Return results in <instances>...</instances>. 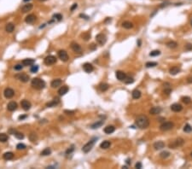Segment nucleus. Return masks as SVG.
I'll use <instances>...</instances> for the list:
<instances>
[{"instance_id": "nucleus-21", "label": "nucleus", "mask_w": 192, "mask_h": 169, "mask_svg": "<svg viewBox=\"0 0 192 169\" xmlns=\"http://www.w3.org/2000/svg\"><path fill=\"white\" fill-rule=\"evenodd\" d=\"M68 90H69L68 86L63 85V86H62V87L60 88L59 90H58V94H59L60 96H64V95L67 94V93Z\"/></svg>"}, {"instance_id": "nucleus-8", "label": "nucleus", "mask_w": 192, "mask_h": 169, "mask_svg": "<svg viewBox=\"0 0 192 169\" xmlns=\"http://www.w3.org/2000/svg\"><path fill=\"white\" fill-rule=\"evenodd\" d=\"M58 56L59 58L62 60L63 62H67L68 60V55H67V52L64 50H60L58 51Z\"/></svg>"}, {"instance_id": "nucleus-63", "label": "nucleus", "mask_w": 192, "mask_h": 169, "mask_svg": "<svg viewBox=\"0 0 192 169\" xmlns=\"http://www.w3.org/2000/svg\"><path fill=\"white\" fill-rule=\"evenodd\" d=\"M191 156H192V153H191Z\"/></svg>"}, {"instance_id": "nucleus-23", "label": "nucleus", "mask_w": 192, "mask_h": 169, "mask_svg": "<svg viewBox=\"0 0 192 169\" xmlns=\"http://www.w3.org/2000/svg\"><path fill=\"white\" fill-rule=\"evenodd\" d=\"M59 103H60V99L58 97H56V98H54L51 102L48 103L47 104H46V106L50 107V108H51V107H56Z\"/></svg>"}, {"instance_id": "nucleus-58", "label": "nucleus", "mask_w": 192, "mask_h": 169, "mask_svg": "<svg viewBox=\"0 0 192 169\" xmlns=\"http://www.w3.org/2000/svg\"><path fill=\"white\" fill-rule=\"evenodd\" d=\"M138 45L139 46H141V40H140V39H138Z\"/></svg>"}, {"instance_id": "nucleus-4", "label": "nucleus", "mask_w": 192, "mask_h": 169, "mask_svg": "<svg viewBox=\"0 0 192 169\" xmlns=\"http://www.w3.org/2000/svg\"><path fill=\"white\" fill-rule=\"evenodd\" d=\"M96 41L99 45H103L107 42V37L103 33H98L96 36Z\"/></svg>"}, {"instance_id": "nucleus-9", "label": "nucleus", "mask_w": 192, "mask_h": 169, "mask_svg": "<svg viewBox=\"0 0 192 169\" xmlns=\"http://www.w3.org/2000/svg\"><path fill=\"white\" fill-rule=\"evenodd\" d=\"M3 95H4V96L6 98L10 99V98H12L14 96H15V91H14V90L11 89V88H6V89L4 90V91H3Z\"/></svg>"}, {"instance_id": "nucleus-51", "label": "nucleus", "mask_w": 192, "mask_h": 169, "mask_svg": "<svg viewBox=\"0 0 192 169\" xmlns=\"http://www.w3.org/2000/svg\"><path fill=\"white\" fill-rule=\"evenodd\" d=\"M77 8H78V4H77V3H74V4H73L72 6H71L70 10H71V11H74V10H75V9H77Z\"/></svg>"}, {"instance_id": "nucleus-59", "label": "nucleus", "mask_w": 192, "mask_h": 169, "mask_svg": "<svg viewBox=\"0 0 192 169\" xmlns=\"http://www.w3.org/2000/svg\"><path fill=\"white\" fill-rule=\"evenodd\" d=\"M127 165L131 164V162H130V159H127Z\"/></svg>"}, {"instance_id": "nucleus-13", "label": "nucleus", "mask_w": 192, "mask_h": 169, "mask_svg": "<svg viewBox=\"0 0 192 169\" xmlns=\"http://www.w3.org/2000/svg\"><path fill=\"white\" fill-rule=\"evenodd\" d=\"M115 76H116L117 80H119L120 81H124L127 78V74L122 71H116L115 72Z\"/></svg>"}, {"instance_id": "nucleus-43", "label": "nucleus", "mask_w": 192, "mask_h": 169, "mask_svg": "<svg viewBox=\"0 0 192 169\" xmlns=\"http://www.w3.org/2000/svg\"><path fill=\"white\" fill-rule=\"evenodd\" d=\"M38 70H39V66H38V65H32V67H31V68H30L31 73H32V74L37 73Z\"/></svg>"}, {"instance_id": "nucleus-35", "label": "nucleus", "mask_w": 192, "mask_h": 169, "mask_svg": "<svg viewBox=\"0 0 192 169\" xmlns=\"http://www.w3.org/2000/svg\"><path fill=\"white\" fill-rule=\"evenodd\" d=\"M9 139V137L6 133H0V142L5 143L7 142Z\"/></svg>"}, {"instance_id": "nucleus-40", "label": "nucleus", "mask_w": 192, "mask_h": 169, "mask_svg": "<svg viewBox=\"0 0 192 169\" xmlns=\"http://www.w3.org/2000/svg\"><path fill=\"white\" fill-rule=\"evenodd\" d=\"M182 102L184 103H185V104H190L191 103V98L190 96H183Z\"/></svg>"}, {"instance_id": "nucleus-24", "label": "nucleus", "mask_w": 192, "mask_h": 169, "mask_svg": "<svg viewBox=\"0 0 192 169\" xmlns=\"http://www.w3.org/2000/svg\"><path fill=\"white\" fill-rule=\"evenodd\" d=\"M32 8H33V5H32V3H27V4H25L21 8V11L23 12V13H27V12L30 11Z\"/></svg>"}, {"instance_id": "nucleus-37", "label": "nucleus", "mask_w": 192, "mask_h": 169, "mask_svg": "<svg viewBox=\"0 0 192 169\" xmlns=\"http://www.w3.org/2000/svg\"><path fill=\"white\" fill-rule=\"evenodd\" d=\"M167 46L168 48H170V49H174V48H176L178 46V44L176 42H174V41H169L167 44Z\"/></svg>"}, {"instance_id": "nucleus-5", "label": "nucleus", "mask_w": 192, "mask_h": 169, "mask_svg": "<svg viewBox=\"0 0 192 169\" xmlns=\"http://www.w3.org/2000/svg\"><path fill=\"white\" fill-rule=\"evenodd\" d=\"M173 123L172 122H170V121H166V122H163V123L161 124V125L160 126V129L161 131H163V132H166V131H169L171 130V129L173 127Z\"/></svg>"}, {"instance_id": "nucleus-27", "label": "nucleus", "mask_w": 192, "mask_h": 169, "mask_svg": "<svg viewBox=\"0 0 192 169\" xmlns=\"http://www.w3.org/2000/svg\"><path fill=\"white\" fill-rule=\"evenodd\" d=\"M131 95H132V97L134 98V99H138V98L141 97V91H140L139 90L136 89V90H134V91H132Z\"/></svg>"}, {"instance_id": "nucleus-53", "label": "nucleus", "mask_w": 192, "mask_h": 169, "mask_svg": "<svg viewBox=\"0 0 192 169\" xmlns=\"http://www.w3.org/2000/svg\"><path fill=\"white\" fill-rule=\"evenodd\" d=\"M79 17H82V18L85 19V20H89V18H90L88 15H85V14H80V15H79Z\"/></svg>"}, {"instance_id": "nucleus-1", "label": "nucleus", "mask_w": 192, "mask_h": 169, "mask_svg": "<svg viewBox=\"0 0 192 169\" xmlns=\"http://www.w3.org/2000/svg\"><path fill=\"white\" fill-rule=\"evenodd\" d=\"M135 124L141 129H145L149 126V120L146 115H139L135 120Z\"/></svg>"}, {"instance_id": "nucleus-7", "label": "nucleus", "mask_w": 192, "mask_h": 169, "mask_svg": "<svg viewBox=\"0 0 192 169\" xmlns=\"http://www.w3.org/2000/svg\"><path fill=\"white\" fill-rule=\"evenodd\" d=\"M184 139L181 138V137H179V138L176 139L172 144H171L170 145H169V147H170L171 149H176V148L179 147V146H182L183 144H184Z\"/></svg>"}, {"instance_id": "nucleus-47", "label": "nucleus", "mask_w": 192, "mask_h": 169, "mask_svg": "<svg viewBox=\"0 0 192 169\" xmlns=\"http://www.w3.org/2000/svg\"><path fill=\"white\" fill-rule=\"evenodd\" d=\"M26 145L24 144H21V143H20V144H18L16 145V149H18V150H21V149H26Z\"/></svg>"}, {"instance_id": "nucleus-6", "label": "nucleus", "mask_w": 192, "mask_h": 169, "mask_svg": "<svg viewBox=\"0 0 192 169\" xmlns=\"http://www.w3.org/2000/svg\"><path fill=\"white\" fill-rule=\"evenodd\" d=\"M44 64L48 65V66H50V65H53L56 63V57L54 56H51H51H48L44 58Z\"/></svg>"}, {"instance_id": "nucleus-15", "label": "nucleus", "mask_w": 192, "mask_h": 169, "mask_svg": "<svg viewBox=\"0 0 192 169\" xmlns=\"http://www.w3.org/2000/svg\"><path fill=\"white\" fill-rule=\"evenodd\" d=\"M71 48H72V50L74 51V52H81V51H82L81 46L75 42H72V44H71Z\"/></svg>"}, {"instance_id": "nucleus-31", "label": "nucleus", "mask_w": 192, "mask_h": 169, "mask_svg": "<svg viewBox=\"0 0 192 169\" xmlns=\"http://www.w3.org/2000/svg\"><path fill=\"white\" fill-rule=\"evenodd\" d=\"M15 29V25L13 23H8L5 27V30L7 32H12Z\"/></svg>"}, {"instance_id": "nucleus-17", "label": "nucleus", "mask_w": 192, "mask_h": 169, "mask_svg": "<svg viewBox=\"0 0 192 169\" xmlns=\"http://www.w3.org/2000/svg\"><path fill=\"white\" fill-rule=\"evenodd\" d=\"M34 63H35V60L32 58H27L22 61V65H24V66H32Z\"/></svg>"}, {"instance_id": "nucleus-10", "label": "nucleus", "mask_w": 192, "mask_h": 169, "mask_svg": "<svg viewBox=\"0 0 192 169\" xmlns=\"http://www.w3.org/2000/svg\"><path fill=\"white\" fill-rule=\"evenodd\" d=\"M15 78H16L17 80H20V81L24 82V83L27 82L29 80V79H30L27 74H19L15 75Z\"/></svg>"}, {"instance_id": "nucleus-25", "label": "nucleus", "mask_w": 192, "mask_h": 169, "mask_svg": "<svg viewBox=\"0 0 192 169\" xmlns=\"http://www.w3.org/2000/svg\"><path fill=\"white\" fill-rule=\"evenodd\" d=\"M103 131L106 134H111L115 131V127L114 126H108V127H105Z\"/></svg>"}, {"instance_id": "nucleus-36", "label": "nucleus", "mask_w": 192, "mask_h": 169, "mask_svg": "<svg viewBox=\"0 0 192 169\" xmlns=\"http://www.w3.org/2000/svg\"><path fill=\"white\" fill-rule=\"evenodd\" d=\"M99 88H100V90H101L102 91H106L109 88V85H108L107 83H102V84H100Z\"/></svg>"}, {"instance_id": "nucleus-28", "label": "nucleus", "mask_w": 192, "mask_h": 169, "mask_svg": "<svg viewBox=\"0 0 192 169\" xmlns=\"http://www.w3.org/2000/svg\"><path fill=\"white\" fill-rule=\"evenodd\" d=\"M3 157L6 161H10V160H12L14 158V154L12 152H6L3 154Z\"/></svg>"}, {"instance_id": "nucleus-11", "label": "nucleus", "mask_w": 192, "mask_h": 169, "mask_svg": "<svg viewBox=\"0 0 192 169\" xmlns=\"http://www.w3.org/2000/svg\"><path fill=\"white\" fill-rule=\"evenodd\" d=\"M83 69H84V71L85 72V73L90 74L94 70V67H93L92 64H91V63H85L83 64Z\"/></svg>"}, {"instance_id": "nucleus-45", "label": "nucleus", "mask_w": 192, "mask_h": 169, "mask_svg": "<svg viewBox=\"0 0 192 169\" xmlns=\"http://www.w3.org/2000/svg\"><path fill=\"white\" fill-rule=\"evenodd\" d=\"M124 82H125L126 84H132L133 82H134V79L131 78V77H127L126 78V80H124Z\"/></svg>"}, {"instance_id": "nucleus-20", "label": "nucleus", "mask_w": 192, "mask_h": 169, "mask_svg": "<svg viewBox=\"0 0 192 169\" xmlns=\"http://www.w3.org/2000/svg\"><path fill=\"white\" fill-rule=\"evenodd\" d=\"M62 80H60V79H56V80H53L52 81H51V85L52 88H57L59 87V86H61L62 84Z\"/></svg>"}, {"instance_id": "nucleus-62", "label": "nucleus", "mask_w": 192, "mask_h": 169, "mask_svg": "<svg viewBox=\"0 0 192 169\" xmlns=\"http://www.w3.org/2000/svg\"><path fill=\"white\" fill-rule=\"evenodd\" d=\"M39 1H42V2H44V1H46V0H39Z\"/></svg>"}, {"instance_id": "nucleus-3", "label": "nucleus", "mask_w": 192, "mask_h": 169, "mask_svg": "<svg viewBox=\"0 0 192 169\" xmlns=\"http://www.w3.org/2000/svg\"><path fill=\"white\" fill-rule=\"evenodd\" d=\"M96 139H97V138H93V139H91V140H90L89 142L87 143V144H85V145L83 146V148H82L83 152H84V153L90 152V151L92 149V148H93V146H94L95 142H96Z\"/></svg>"}, {"instance_id": "nucleus-52", "label": "nucleus", "mask_w": 192, "mask_h": 169, "mask_svg": "<svg viewBox=\"0 0 192 169\" xmlns=\"http://www.w3.org/2000/svg\"><path fill=\"white\" fill-rule=\"evenodd\" d=\"M135 168H138V169H141L142 168V163L141 162H137L136 165H135Z\"/></svg>"}, {"instance_id": "nucleus-56", "label": "nucleus", "mask_w": 192, "mask_h": 169, "mask_svg": "<svg viewBox=\"0 0 192 169\" xmlns=\"http://www.w3.org/2000/svg\"><path fill=\"white\" fill-rule=\"evenodd\" d=\"M27 115H21V116H19V120H24L25 118H27Z\"/></svg>"}, {"instance_id": "nucleus-44", "label": "nucleus", "mask_w": 192, "mask_h": 169, "mask_svg": "<svg viewBox=\"0 0 192 169\" xmlns=\"http://www.w3.org/2000/svg\"><path fill=\"white\" fill-rule=\"evenodd\" d=\"M155 66H157V63L155 62H149L146 63V68H154Z\"/></svg>"}, {"instance_id": "nucleus-50", "label": "nucleus", "mask_w": 192, "mask_h": 169, "mask_svg": "<svg viewBox=\"0 0 192 169\" xmlns=\"http://www.w3.org/2000/svg\"><path fill=\"white\" fill-rule=\"evenodd\" d=\"M22 68H23V66H21V64H16L15 67H14L15 70H17V71H19V70H21Z\"/></svg>"}, {"instance_id": "nucleus-49", "label": "nucleus", "mask_w": 192, "mask_h": 169, "mask_svg": "<svg viewBox=\"0 0 192 169\" xmlns=\"http://www.w3.org/2000/svg\"><path fill=\"white\" fill-rule=\"evenodd\" d=\"M74 150V146L72 145L70 148H68V149H67V150H66V154H67V155H70L71 153H72Z\"/></svg>"}, {"instance_id": "nucleus-38", "label": "nucleus", "mask_w": 192, "mask_h": 169, "mask_svg": "<svg viewBox=\"0 0 192 169\" xmlns=\"http://www.w3.org/2000/svg\"><path fill=\"white\" fill-rule=\"evenodd\" d=\"M29 139H30L32 142H35V141L38 139L37 134L34 133V132H31V133L29 134Z\"/></svg>"}, {"instance_id": "nucleus-60", "label": "nucleus", "mask_w": 192, "mask_h": 169, "mask_svg": "<svg viewBox=\"0 0 192 169\" xmlns=\"http://www.w3.org/2000/svg\"><path fill=\"white\" fill-rule=\"evenodd\" d=\"M191 27H192V18L191 19Z\"/></svg>"}, {"instance_id": "nucleus-61", "label": "nucleus", "mask_w": 192, "mask_h": 169, "mask_svg": "<svg viewBox=\"0 0 192 169\" xmlns=\"http://www.w3.org/2000/svg\"><path fill=\"white\" fill-rule=\"evenodd\" d=\"M24 2H28V1H30V0H23Z\"/></svg>"}, {"instance_id": "nucleus-39", "label": "nucleus", "mask_w": 192, "mask_h": 169, "mask_svg": "<svg viewBox=\"0 0 192 169\" xmlns=\"http://www.w3.org/2000/svg\"><path fill=\"white\" fill-rule=\"evenodd\" d=\"M81 37L84 39V40L87 41V40H89V39H91V33H90L89 32H84L82 35H81Z\"/></svg>"}, {"instance_id": "nucleus-54", "label": "nucleus", "mask_w": 192, "mask_h": 169, "mask_svg": "<svg viewBox=\"0 0 192 169\" xmlns=\"http://www.w3.org/2000/svg\"><path fill=\"white\" fill-rule=\"evenodd\" d=\"M64 113H66L67 115H74V111H73V110H64Z\"/></svg>"}, {"instance_id": "nucleus-41", "label": "nucleus", "mask_w": 192, "mask_h": 169, "mask_svg": "<svg viewBox=\"0 0 192 169\" xmlns=\"http://www.w3.org/2000/svg\"><path fill=\"white\" fill-rule=\"evenodd\" d=\"M160 156L162 158V159H166V158L170 156V153H169L168 151H163V152H161L160 154Z\"/></svg>"}, {"instance_id": "nucleus-32", "label": "nucleus", "mask_w": 192, "mask_h": 169, "mask_svg": "<svg viewBox=\"0 0 192 169\" xmlns=\"http://www.w3.org/2000/svg\"><path fill=\"white\" fill-rule=\"evenodd\" d=\"M13 135L15 136L17 139H20V140H21V139L24 138V134L21 133V132H17V131H14Z\"/></svg>"}, {"instance_id": "nucleus-46", "label": "nucleus", "mask_w": 192, "mask_h": 169, "mask_svg": "<svg viewBox=\"0 0 192 169\" xmlns=\"http://www.w3.org/2000/svg\"><path fill=\"white\" fill-rule=\"evenodd\" d=\"M160 54V51L155 50V51H151V52L149 53V56H159Z\"/></svg>"}, {"instance_id": "nucleus-48", "label": "nucleus", "mask_w": 192, "mask_h": 169, "mask_svg": "<svg viewBox=\"0 0 192 169\" xmlns=\"http://www.w3.org/2000/svg\"><path fill=\"white\" fill-rule=\"evenodd\" d=\"M53 18L60 21H62V19H63V15H62L61 14H55V15H53Z\"/></svg>"}, {"instance_id": "nucleus-42", "label": "nucleus", "mask_w": 192, "mask_h": 169, "mask_svg": "<svg viewBox=\"0 0 192 169\" xmlns=\"http://www.w3.org/2000/svg\"><path fill=\"white\" fill-rule=\"evenodd\" d=\"M184 132H192V127L190 124H186L184 127Z\"/></svg>"}, {"instance_id": "nucleus-26", "label": "nucleus", "mask_w": 192, "mask_h": 169, "mask_svg": "<svg viewBox=\"0 0 192 169\" xmlns=\"http://www.w3.org/2000/svg\"><path fill=\"white\" fill-rule=\"evenodd\" d=\"M110 145H111V143H110L109 141L106 140V141H103V142L101 143V144H100V147H101L102 149H108V148L110 147Z\"/></svg>"}, {"instance_id": "nucleus-12", "label": "nucleus", "mask_w": 192, "mask_h": 169, "mask_svg": "<svg viewBox=\"0 0 192 169\" xmlns=\"http://www.w3.org/2000/svg\"><path fill=\"white\" fill-rule=\"evenodd\" d=\"M21 105L22 108H23L24 110H26V111H27V110H29L31 108V107H32V104H31V103L28 101V100H22L21 102Z\"/></svg>"}, {"instance_id": "nucleus-19", "label": "nucleus", "mask_w": 192, "mask_h": 169, "mask_svg": "<svg viewBox=\"0 0 192 169\" xmlns=\"http://www.w3.org/2000/svg\"><path fill=\"white\" fill-rule=\"evenodd\" d=\"M36 20V16L34 15H32V14H31V15H28L27 17L25 18V21L27 22V24H32L33 23L34 21H35Z\"/></svg>"}, {"instance_id": "nucleus-55", "label": "nucleus", "mask_w": 192, "mask_h": 169, "mask_svg": "<svg viewBox=\"0 0 192 169\" xmlns=\"http://www.w3.org/2000/svg\"><path fill=\"white\" fill-rule=\"evenodd\" d=\"M186 50H188V51H191V50H192V44H188L187 45H186Z\"/></svg>"}, {"instance_id": "nucleus-29", "label": "nucleus", "mask_w": 192, "mask_h": 169, "mask_svg": "<svg viewBox=\"0 0 192 169\" xmlns=\"http://www.w3.org/2000/svg\"><path fill=\"white\" fill-rule=\"evenodd\" d=\"M103 123H104V120H100V121L95 122L94 124H92V125L91 126V127L92 129H97V128H99V127H101L103 125Z\"/></svg>"}, {"instance_id": "nucleus-16", "label": "nucleus", "mask_w": 192, "mask_h": 169, "mask_svg": "<svg viewBox=\"0 0 192 169\" xmlns=\"http://www.w3.org/2000/svg\"><path fill=\"white\" fill-rule=\"evenodd\" d=\"M171 109L173 112H180L183 109V107L179 103H173L172 105H171Z\"/></svg>"}, {"instance_id": "nucleus-22", "label": "nucleus", "mask_w": 192, "mask_h": 169, "mask_svg": "<svg viewBox=\"0 0 192 169\" xmlns=\"http://www.w3.org/2000/svg\"><path fill=\"white\" fill-rule=\"evenodd\" d=\"M161 108L160 107H153V108H151V109L149 110V114L150 115H158V114H160V112H161Z\"/></svg>"}, {"instance_id": "nucleus-57", "label": "nucleus", "mask_w": 192, "mask_h": 169, "mask_svg": "<svg viewBox=\"0 0 192 169\" xmlns=\"http://www.w3.org/2000/svg\"><path fill=\"white\" fill-rule=\"evenodd\" d=\"M171 91H172V90H171V89H166L165 91H164V92L167 93V95H169L171 93Z\"/></svg>"}, {"instance_id": "nucleus-18", "label": "nucleus", "mask_w": 192, "mask_h": 169, "mask_svg": "<svg viewBox=\"0 0 192 169\" xmlns=\"http://www.w3.org/2000/svg\"><path fill=\"white\" fill-rule=\"evenodd\" d=\"M153 146H154V148H155V149L158 150V149H161L165 147V143H164L163 141H157V142H155V144H154Z\"/></svg>"}, {"instance_id": "nucleus-2", "label": "nucleus", "mask_w": 192, "mask_h": 169, "mask_svg": "<svg viewBox=\"0 0 192 169\" xmlns=\"http://www.w3.org/2000/svg\"><path fill=\"white\" fill-rule=\"evenodd\" d=\"M31 84L33 88H35L36 90H42L45 87V82L43 80L39 78H34L32 80Z\"/></svg>"}, {"instance_id": "nucleus-33", "label": "nucleus", "mask_w": 192, "mask_h": 169, "mask_svg": "<svg viewBox=\"0 0 192 169\" xmlns=\"http://www.w3.org/2000/svg\"><path fill=\"white\" fill-rule=\"evenodd\" d=\"M51 154V149H50V148H45V149H44V150L41 151V153H40V155L43 156H50Z\"/></svg>"}, {"instance_id": "nucleus-14", "label": "nucleus", "mask_w": 192, "mask_h": 169, "mask_svg": "<svg viewBox=\"0 0 192 169\" xmlns=\"http://www.w3.org/2000/svg\"><path fill=\"white\" fill-rule=\"evenodd\" d=\"M7 109L10 112H13L17 109V103L15 102H10L7 105Z\"/></svg>"}, {"instance_id": "nucleus-30", "label": "nucleus", "mask_w": 192, "mask_h": 169, "mask_svg": "<svg viewBox=\"0 0 192 169\" xmlns=\"http://www.w3.org/2000/svg\"><path fill=\"white\" fill-rule=\"evenodd\" d=\"M180 72V68L179 67H172V68H170L169 70V73L171 74L172 75H176L177 74H179Z\"/></svg>"}, {"instance_id": "nucleus-34", "label": "nucleus", "mask_w": 192, "mask_h": 169, "mask_svg": "<svg viewBox=\"0 0 192 169\" xmlns=\"http://www.w3.org/2000/svg\"><path fill=\"white\" fill-rule=\"evenodd\" d=\"M122 27L126 29H131L133 27V24L131 21H124L122 23Z\"/></svg>"}]
</instances>
